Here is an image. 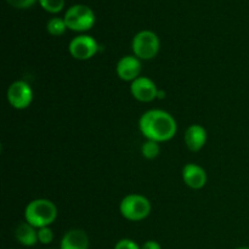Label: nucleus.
I'll return each instance as SVG.
<instances>
[{
  "mask_svg": "<svg viewBox=\"0 0 249 249\" xmlns=\"http://www.w3.org/2000/svg\"><path fill=\"white\" fill-rule=\"evenodd\" d=\"M66 29H67V26H66L65 19L60 18V17H53L46 23V31L53 36H62V34H65Z\"/></svg>",
  "mask_w": 249,
  "mask_h": 249,
  "instance_id": "nucleus-14",
  "label": "nucleus"
},
{
  "mask_svg": "<svg viewBox=\"0 0 249 249\" xmlns=\"http://www.w3.org/2000/svg\"><path fill=\"white\" fill-rule=\"evenodd\" d=\"M141 249H162V247H160V245L157 241L150 240L146 241V242L141 246Z\"/></svg>",
  "mask_w": 249,
  "mask_h": 249,
  "instance_id": "nucleus-20",
  "label": "nucleus"
},
{
  "mask_svg": "<svg viewBox=\"0 0 249 249\" xmlns=\"http://www.w3.org/2000/svg\"><path fill=\"white\" fill-rule=\"evenodd\" d=\"M68 29L74 32H87L95 24V14L87 5H73L63 17Z\"/></svg>",
  "mask_w": 249,
  "mask_h": 249,
  "instance_id": "nucleus-5",
  "label": "nucleus"
},
{
  "mask_svg": "<svg viewBox=\"0 0 249 249\" xmlns=\"http://www.w3.org/2000/svg\"><path fill=\"white\" fill-rule=\"evenodd\" d=\"M15 238L23 247H33L38 241V229L32 226L27 221H22L15 229Z\"/></svg>",
  "mask_w": 249,
  "mask_h": 249,
  "instance_id": "nucleus-13",
  "label": "nucleus"
},
{
  "mask_svg": "<svg viewBox=\"0 0 249 249\" xmlns=\"http://www.w3.org/2000/svg\"><path fill=\"white\" fill-rule=\"evenodd\" d=\"M160 49V40L157 34L152 31H140L135 34L131 41L133 55L140 60H152L158 55Z\"/></svg>",
  "mask_w": 249,
  "mask_h": 249,
  "instance_id": "nucleus-4",
  "label": "nucleus"
},
{
  "mask_svg": "<svg viewBox=\"0 0 249 249\" xmlns=\"http://www.w3.org/2000/svg\"><path fill=\"white\" fill-rule=\"evenodd\" d=\"M116 73L119 79L124 82H134L140 77L141 60L135 55H125L118 60L116 65Z\"/></svg>",
  "mask_w": 249,
  "mask_h": 249,
  "instance_id": "nucleus-9",
  "label": "nucleus"
},
{
  "mask_svg": "<svg viewBox=\"0 0 249 249\" xmlns=\"http://www.w3.org/2000/svg\"><path fill=\"white\" fill-rule=\"evenodd\" d=\"M165 96H167V92L163 89H158L157 92V100H164Z\"/></svg>",
  "mask_w": 249,
  "mask_h": 249,
  "instance_id": "nucleus-21",
  "label": "nucleus"
},
{
  "mask_svg": "<svg viewBox=\"0 0 249 249\" xmlns=\"http://www.w3.org/2000/svg\"><path fill=\"white\" fill-rule=\"evenodd\" d=\"M68 51L71 56L78 61H88L94 57L99 51V44L88 34H80L70 41Z\"/></svg>",
  "mask_w": 249,
  "mask_h": 249,
  "instance_id": "nucleus-7",
  "label": "nucleus"
},
{
  "mask_svg": "<svg viewBox=\"0 0 249 249\" xmlns=\"http://www.w3.org/2000/svg\"><path fill=\"white\" fill-rule=\"evenodd\" d=\"M33 89L24 80H16L12 83L6 91V99L10 106L15 109H26L33 101Z\"/></svg>",
  "mask_w": 249,
  "mask_h": 249,
  "instance_id": "nucleus-6",
  "label": "nucleus"
},
{
  "mask_svg": "<svg viewBox=\"0 0 249 249\" xmlns=\"http://www.w3.org/2000/svg\"><path fill=\"white\" fill-rule=\"evenodd\" d=\"M39 4L45 11L50 12V14H57V12L62 11L63 6H65V0H39Z\"/></svg>",
  "mask_w": 249,
  "mask_h": 249,
  "instance_id": "nucleus-16",
  "label": "nucleus"
},
{
  "mask_svg": "<svg viewBox=\"0 0 249 249\" xmlns=\"http://www.w3.org/2000/svg\"><path fill=\"white\" fill-rule=\"evenodd\" d=\"M152 211V206L147 197L140 194L126 195L119 203L122 216L129 221L145 220Z\"/></svg>",
  "mask_w": 249,
  "mask_h": 249,
  "instance_id": "nucleus-3",
  "label": "nucleus"
},
{
  "mask_svg": "<svg viewBox=\"0 0 249 249\" xmlns=\"http://www.w3.org/2000/svg\"><path fill=\"white\" fill-rule=\"evenodd\" d=\"M141 155L146 160H156L160 155V143L152 140H146L141 146Z\"/></svg>",
  "mask_w": 249,
  "mask_h": 249,
  "instance_id": "nucleus-15",
  "label": "nucleus"
},
{
  "mask_svg": "<svg viewBox=\"0 0 249 249\" xmlns=\"http://www.w3.org/2000/svg\"><path fill=\"white\" fill-rule=\"evenodd\" d=\"M181 177L185 185L192 190L203 189L207 184V180H208L207 172L204 170V168L196 164V163H187L182 168Z\"/></svg>",
  "mask_w": 249,
  "mask_h": 249,
  "instance_id": "nucleus-10",
  "label": "nucleus"
},
{
  "mask_svg": "<svg viewBox=\"0 0 249 249\" xmlns=\"http://www.w3.org/2000/svg\"><path fill=\"white\" fill-rule=\"evenodd\" d=\"M160 88L151 78L140 75L130 84V92L135 100L140 102H152L157 100V92Z\"/></svg>",
  "mask_w": 249,
  "mask_h": 249,
  "instance_id": "nucleus-8",
  "label": "nucleus"
},
{
  "mask_svg": "<svg viewBox=\"0 0 249 249\" xmlns=\"http://www.w3.org/2000/svg\"><path fill=\"white\" fill-rule=\"evenodd\" d=\"M139 129L146 140L160 143L174 138L178 131V123L169 112L148 109L139 119Z\"/></svg>",
  "mask_w": 249,
  "mask_h": 249,
  "instance_id": "nucleus-1",
  "label": "nucleus"
},
{
  "mask_svg": "<svg viewBox=\"0 0 249 249\" xmlns=\"http://www.w3.org/2000/svg\"><path fill=\"white\" fill-rule=\"evenodd\" d=\"M236 249H249V247H247V246H242V247H237Z\"/></svg>",
  "mask_w": 249,
  "mask_h": 249,
  "instance_id": "nucleus-22",
  "label": "nucleus"
},
{
  "mask_svg": "<svg viewBox=\"0 0 249 249\" xmlns=\"http://www.w3.org/2000/svg\"><path fill=\"white\" fill-rule=\"evenodd\" d=\"M113 249H141V246L130 238H122L114 245Z\"/></svg>",
  "mask_w": 249,
  "mask_h": 249,
  "instance_id": "nucleus-18",
  "label": "nucleus"
},
{
  "mask_svg": "<svg viewBox=\"0 0 249 249\" xmlns=\"http://www.w3.org/2000/svg\"><path fill=\"white\" fill-rule=\"evenodd\" d=\"M38 241L41 245H50L53 241V231L50 226L38 229Z\"/></svg>",
  "mask_w": 249,
  "mask_h": 249,
  "instance_id": "nucleus-17",
  "label": "nucleus"
},
{
  "mask_svg": "<svg viewBox=\"0 0 249 249\" xmlns=\"http://www.w3.org/2000/svg\"><path fill=\"white\" fill-rule=\"evenodd\" d=\"M208 134L207 130L199 124H191L185 131V145L191 152H198L206 146Z\"/></svg>",
  "mask_w": 249,
  "mask_h": 249,
  "instance_id": "nucleus-11",
  "label": "nucleus"
},
{
  "mask_svg": "<svg viewBox=\"0 0 249 249\" xmlns=\"http://www.w3.org/2000/svg\"><path fill=\"white\" fill-rule=\"evenodd\" d=\"M89 236L82 229L68 230L61 238L60 249H89Z\"/></svg>",
  "mask_w": 249,
  "mask_h": 249,
  "instance_id": "nucleus-12",
  "label": "nucleus"
},
{
  "mask_svg": "<svg viewBox=\"0 0 249 249\" xmlns=\"http://www.w3.org/2000/svg\"><path fill=\"white\" fill-rule=\"evenodd\" d=\"M6 1L16 9H27L31 7L36 0H6Z\"/></svg>",
  "mask_w": 249,
  "mask_h": 249,
  "instance_id": "nucleus-19",
  "label": "nucleus"
},
{
  "mask_svg": "<svg viewBox=\"0 0 249 249\" xmlns=\"http://www.w3.org/2000/svg\"><path fill=\"white\" fill-rule=\"evenodd\" d=\"M57 214V207L53 201L36 198L29 202L24 208V221L36 229L46 228L55 223Z\"/></svg>",
  "mask_w": 249,
  "mask_h": 249,
  "instance_id": "nucleus-2",
  "label": "nucleus"
}]
</instances>
